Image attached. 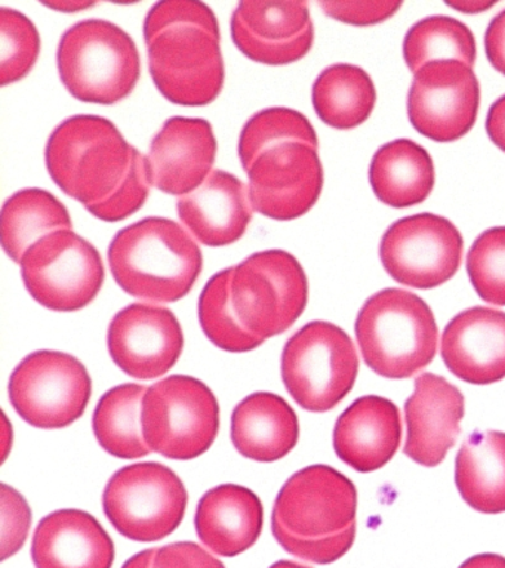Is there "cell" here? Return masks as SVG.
I'll use <instances>...</instances> for the list:
<instances>
[{"mask_svg": "<svg viewBox=\"0 0 505 568\" xmlns=\"http://www.w3.org/2000/svg\"><path fill=\"white\" fill-rule=\"evenodd\" d=\"M149 70L174 104L203 106L223 91L225 67L214 11L196 0L154 3L143 24Z\"/></svg>", "mask_w": 505, "mask_h": 568, "instance_id": "cell-1", "label": "cell"}, {"mask_svg": "<svg viewBox=\"0 0 505 568\" xmlns=\"http://www.w3.org/2000/svg\"><path fill=\"white\" fill-rule=\"evenodd\" d=\"M119 287L131 296L170 304L188 296L203 268L192 235L166 217H145L119 231L109 247Z\"/></svg>", "mask_w": 505, "mask_h": 568, "instance_id": "cell-2", "label": "cell"}, {"mask_svg": "<svg viewBox=\"0 0 505 568\" xmlns=\"http://www.w3.org/2000/svg\"><path fill=\"white\" fill-rule=\"evenodd\" d=\"M139 154L109 119L73 115L51 133L46 162L63 193L91 211L121 190Z\"/></svg>", "mask_w": 505, "mask_h": 568, "instance_id": "cell-3", "label": "cell"}, {"mask_svg": "<svg viewBox=\"0 0 505 568\" xmlns=\"http://www.w3.org/2000/svg\"><path fill=\"white\" fill-rule=\"evenodd\" d=\"M356 337L371 371L385 379H407L436 357L438 328L433 311L415 293L384 288L362 306Z\"/></svg>", "mask_w": 505, "mask_h": 568, "instance_id": "cell-4", "label": "cell"}, {"mask_svg": "<svg viewBox=\"0 0 505 568\" xmlns=\"http://www.w3.org/2000/svg\"><path fill=\"white\" fill-rule=\"evenodd\" d=\"M57 65L61 82L79 101L113 105L134 91L140 53L134 39L104 20L79 21L61 36Z\"/></svg>", "mask_w": 505, "mask_h": 568, "instance_id": "cell-5", "label": "cell"}, {"mask_svg": "<svg viewBox=\"0 0 505 568\" xmlns=\"http://www.w3.org/2000/svg\"><path fill=\"white\" fill-rule=\"evenodd\" d=\"M357 373L356 346L332 323L305 324L283 349V384L304 410L325 413L339 406L356 384Z\"/></svg>", "mask_w": 505, "mask_h": 568, "instance_id": "cell-6", "label": "cell"}, {"mask_svg": "<svg viewBox=\"0 0 505 568\" xmlns=\"http://www.w3.org/2000/svg\"><path fill=\"white\" fill-rule=\"evenodd\" d=\"M141 425L150 450L168 459H196L219 434V402L196 377L170 376L149 386Z\"/></svg>", "mask_w": 505, "mask_h": 568, "instance_id": "cell-7", "label": "cell"}, {"mask_svg": "<svg viewBox=\"0 0 505 568\" xmlns=\"http://www.w3.org/2000/svg\"><path fill=\"white\" fill-rule=\"evenodd\" d=\"M232 270L234 313L252 335L264 341L282 335L304 313L309 280L290 252H256Z\"/></svg>", "mask_w": 505, "mask_h": 568, "instance_id": "cell-8", "label": "cell"}, {"mask_svg": "<svg viewBox=\"0 0 505 568\" xmlns=\"http://www.w3.org/2000/svg\"><path fill=\"white\" fill-rule=\"evenodd\" d=\"M105 517L122 536L135 541L165 539L180 527L188 490L174 470L156 462L119 469L103 496Z\"/></svg>", "mask_w": 505, "mask_h": 568, "instance_id": "cell-9", "label": "cell"}, {"mask_svg": "<svg viewBox=\"0 0 505 568\" xmlns=\"http://www.w3.org/2000/svg\"><path fill=\"white\" fill-rule=\"evenodd\" d=\"M20 265L30 295L52 311L85 308L104 283L100 252L73 230L46 235L26 252Z\"/></svg>", "mask_w": 505, "mask_h": 568, "instance_id": "cell-10", "label": "cell"}, {"mask_svg": "<svg viewBox=\"0 0 505 568\" xmlns=\"http://www.w3.org/2000/svg\"><path fill=\"white\" fill-rule=\"evenodd\" d=\"M92 393L90 373L73 355L37 351L12 372L10 399L34 428L59 429L85 413Z\"/></svg>", "mask_w": 505, "mask_h": 568, "instance_id": "cell-11", "label": "cell"}, {"mask_svg": "<svg viewBox=\"0 0 505 568\" xmlns=\"http://www.w3.org/2000/svg\"><path fill=\"white\" fill-rule=\"evenodd\" d=\"M464 240L446 217L433 213L402 217L383 235L381 262L390 277L414 288L450 282L459 270Z\"/></svg>", "mask_w": 505, "mask_h": 568, "instance_id": "cell-12", "label": "cell"}, {"mask_svg": "<svg viewBox=\"0 0 505 568\" xmlns=\"http://www.w3.org/2000/svg\"><path fill=\"white\" fill-rule=\"evenodd\" d=\"M357 490L340 470L313 465L292 475L274 501L273 521L303 539H325L356 524Z\"/></svg>", "mask_w": 505, "mask_h": 568, "instance_id": "cell-13", "label": "cell"}, {"mask_svg": "<svg viewBox=\"0 0 505 568\" xmlns=\"http://www.w3.org/2000/svg\"><path fill=\"white\" fill-rule=\"evenodd\" d=\"M481 106V83L472 67L434 61L414 74L407 95L412 126L428 140L454 142L467 135Z\"/></svg>", "mask_w": 505, "mask_h": 568, "instance_id": "cell-14", "label": "cell"}, {"mask_svg": "<svg viewBox=\"0 0 505 568\" xmlns=\"http://www.w3.org/2000/svg\"><path fill=\"white\" fill-rule=\"evenodd\" d=\"M254 211L276 221L305 215L321 197L323 168L317 149L282 144L261 154L248 169Z\"/></svg>", "mask_w": 505, "mask_h": 568, "instance_id": "cell-15", "label": "cell"}, {"mask_svg": "<svg viewBox=\"0 0 505 568\" xmlns=\"http://www.w3.org/2000/svg\"><path fill=\"white\" fill-rule=\"evenodd\" d=\"M113 362L134 379H158L179 362L184 348L183 328L171 310L131 304L119 311L108 332Z\"/></svg>", "mask_w": 505, "mask_h": 568, "instance_id": "cell-16", "label": "cell"}, {"mask_svg": "<svg viewBox=\"0 0 505 568\" xmlns=\"http://www.w3.org/2000/svg\"><path fill=\"white\" fill-rule=\"evenodd\" d=\"M232 39L243 55L267 65L303 60L314 42L307 2L243 0L232 16Z\"/></svg>", "mask_w": 505, "mask_h": 568, "instance_id": "cell-17", "label": "cell"}, {"mask_svg": "<svg viewBox=\"0 0 505 568\" xmlns=\"http://www.w3.org/2000/svg\"><path fill=\"white\" fill-rule=\"evenodd\" d=\"M216 158L214 129L205 119L171 118L150 144V182L162 193H193L212 172Z\"/></svg>", "mask_w": 505, "mask_h": 568, "instance_id": "cell-18", "label": "cell"}, {"mask_svg": "<svg viewBox=\"0 0 505 568\" xmlns=\"http://www.w3.org/2000/svg\"><path fill=\"white\" fill-rule=\"evenodd\" d=\"M465 413L463 393L445 377L423 373L405 403L407 437L403 453L415 464L441 465L455 446Z\"/></svg>", "mask_w": 505, "mask_h": 568, "instance_id": "cell-19", "label": "cell"}, {"mask_svg": "<svg viewBox=\"0 0 505 568\" xmlns=\"http://www.w3.org/2000/svg\"><path fill=\"white\" fill-rule=\"evenodd\" d=\"M441 354L447 371L473 385L505 379V313L473 306L451 320Z\"/></svg>", "mask_w": 505, "mask_h": 568, "instance_id": "cell-20", "label": "cell"}, {"mask_svg": "<svg viewBox=\"0 0 505 568\" xmlns=\"http://www.w3.org/2000/svg\"><path fill=\"white\" fill-rule=\"evenodd\" d=\"M176 212L193 237L210 247L238 242L254 216L250 189L220 169H214L193 193L176 200Z\"/></svg>", "mask_w": 505, "mask_h": 568, "instance_id": "cell-21", "label": "cell"}, {"mask_svg": "<svg viewBox=\"0 0 505 568\" xmlns=\"http://www.w3.org/2000/svg\"><path fill=\"white\" fill-rule=\"evenodd\" d=\"M402 442L401 412L380 395H365L350 404L336 420V456L357 473L383 468L396 455Z\"/></svg>", "mask_w": 505, "mask_h": 568, "instance_id": "cell-22", "label": "cell"}, {"mask_svg": "<svg viewBox=\"0 0 505 568\" xmlns=\"http://www.w3.org/2000/svg\"><path fill=\"white\" fill-rule=\"evenodd\" d=\"M32 558L37 568H112L114 545L91 514L60 509L39 523Z\"/></svg>", "mask_w": 505, "mask_h": 568, "instance_id": "cell-23", "label": "cell"}, {"mask_svg": "<svg viewBox=\"0 0 505 568\" xmlns=\"http://www.w3.org/2000/svg\"><path fill=\"white\" fill-rule=\"evenodd\" d=\"M260 497L238 484L211 488L199 501L194 526L199 539L220 557H238L252 548L263 531Z\"/></svg>", "mask_w": 505, "mask_h": 568, "instance_id": "cell-24", "label": "cell"}, {"mask_svg": "<svg viewBox=\"0 0 505 568\" xmlns=\"http://www.w3.org/2000/svg\"><path fill=\"white\" fill-rule=\"evenodd\" d=\"M300 438L294 408L272 393L242 399L232 415V442L246 459L272 464L294 450Z\"/></svg>", "mask_w": 505, "mask_h": 568, "instance_id": "cell-25", "label": "cell"}, {"mask_svg": "<svg viewBox=\"0 0 505 568\" xmlns=\"http://www.w3.org/2000/svg\"><path fill=\"white\" fill-rule=\"evenodd\" d=\"M455 484L469 508L505 513V433L476 430L465 439L455 459Z\"/></svg>", "mask_w": 505, "mask_h": 568, "instance_id": "cell-26", "label": "cell"}, {"mask_svg": "<svg viewBox=\"0 0 505 568\" xmlns=\"http://www.w3.org/2000/svg\"><path fill=\"white\" fill-rule=\"evenodd\" d=\"M370 180L380 202L397 209L415 206L434 189L433 159L414 141H392L376 151Z\"/></svg>", "mask_w": 505, "mask_h": 568, "instance_id": "cell-27", "label": "cell"}, {"mask_svg": "<svg viewBox=\"0 0 505 568\" xmlns=\"http://www.w3.org/2000/svg\"><path fill=\"white\" fill-rule=\"evenodd\" d=\"M61 230H73L72 217L68 207L46 190H21L3 204L2 246L17 264L34 243Z\"/></svg>", "mask_w": 505, "mask_h": 568, "instance_id": "cell-28", "label": "cell"}, {"mask_svg": "<svg viewBox=\"0 0 505 568\" xmlns=\"http://www.w3.org/2000/svg\"><path fill=\"white\" fill-rule=\"evenodd\" d=\"M313 106L327 126L349 131L365 123L376 104L374 80L361 67L335 64L313 84Z\"/></svg>", "mask_w": 505, "mask_h": 568, "instance_id": "cell-29", "label": "cell"}, {"mask_svg": "<svg viewBox=\"0 0 505 568\" xmlns=\"http://www.w3.org/2000/svg\"><path fill=\"white\" fill-rule=\"evenodd\" d=\"M148 386L123 384L114 386L100 398L92 417L97 442L109 455L134 460L148 456L141 408Z\"/></svg>", "mask_w": 505, "mask_h": 568, "instance_id": "cell-30", "label": "cell"}, {"mask_svg": "<svg viewBox=\"0 0 505 568\" xmlns=\"http://www.w3.org/2000/svg\"><path fill=\"white\" fill-rule=\"evenodd\" d=\"M476 39L464 22L445 16L425 18L412 26L403 40V57L412 73L434 61L476 62Z\"/></svg>", "mask_w": 505, "mask_h": 568, "instance_id": "cell-31", "label": "cell"}, {"mask_svg": "<svg viewBox=\"0 0 505 568\" xmlns=\"http://www.w3.org/2000/svg\"><path fill=\"white\" fill-rule=\"evenodd\" d=\"M232 268L220 271L199 297V322L208 339L229 353H250L264 344L242 326L232 304Z\"/></svg>", "mask_w": 505, "mask_h": 568, "instance_id": "cell-32", "label": "cell"}, {"mask_svg": "<svg viewBox=\"0 0 505 568\" xmlns=\"http://www.w3.org/2000/svg\"><path fill=\"white\" fill-rule=\"evenodd\" d=\"M290 142L319 146L316 131L304 114L286 106H273L252 115L243 126L238 144L239 159L248 172L265 151Z\"/></svg>", "mask_w": 505, "mask_h": 568, "instance_id": "cell-33", "label": "cell"}, {"mask_svg": "<svg viewBox=\"0 0 505 568\" xmlns=\"http://www.w3.org/2000/svg\"><path fill=\"white\" fill-rule=\"evenodd\" d=\"M41 52V36L24 13L0 8V83L20 82L32 71Z\"/></svg>", "mask_w": 505, "mask_h": 568, "instance_id": "cell-34", "label": "cell"}, {"mask_svg": "<svg viewBox=\"0 0 505 568\" xmlns=\"http://www.w3.org/2000/svg\"><path fill=\"white\" fill-rule=\"evenodd\" d=\"M467 271L483 301L505 306V226L478 235L468 252Z\"/></svg>", "mask_w": 505, "mask_h": 568, "instance_id": "cell-35", "label": "cell"}, {"mask_svg": "<svg viewBox=\"0 0 505 568\" xmlns=\"http://www.w3.org/2000/svg\"><path fill=\"white\" fill-rule=\"evenodd\" d=\"M272 530L274 539L277 540V544L286 552L314 564L339 561L340 558H343L352 549L354 540H356V524L349 527L347 530L340 532V535L325 537V539H303V537L292 535L285 527L273 521V519Z\"/></svg>", "mask_w": 505, "mask_h": 568, "instance_id": "cell-36", "label": "cell"}, {"mask_svg": "<svg viewBox=\"0 0 505 568\" xmlns=\"http://www.w3.org/2000/svg\"><path fill=\"white\" fill-rule=\"evenodd\" d=\"M150 186H152V182H150L148 159L140 153L130 176H128L121 190L108 202L92 207L88 212L105 222L127 220V217L134 215L135 212H139L144 206L145 200H148L150 194Z\"/></svg>", "mask_w": 505, "mask_h": 568, "instance_id": "cell-37", "label": "cell"}, {"mask_svg": "<svg viewBox=\"0 0 505 568\" xmlns=\"http://www.w3.org/2000/svg\"><path fill=\"white\" fill-rule=\"evenodd\" d=\"M2 559L14 557L28 540L32 510L16 488L2 484Z\"/></svg>", "mask_w": 505, "mask_h": 568, "instance_id": "cell-38", "label": "cell"}, {"mask_svg": "<svg viewBox=\"0 0 505 568\" xmlns=\"http://www.w3.org/2000/svg\"><path fill=\"white\" fill-rule=\"evenodd\" d=\"M327 17L350 26H375L396 16L402 2H319Z\"/></svg>", "mask_w": 505, "mask_h": 568, "instance_id": "cell-39", "label": "cell"}, {"mask_svg": "<svg viewBox=\"0 0 505 568\" xmlns=\"http://www.w3.org/2000/svg\"><path fill=\"white\" fill-rule=\"evenodd\" d=\"M152 568H225L224 564L193 541L162 546L154 554Z\"/></svg>", "mask_w": 505, "mask_h": 568, "instance_id": "cell-40", "label": "cell"}, {"mask_svg": "<svg viewBox=\"0 0 505 568\" xmlns=\"http://www.w3.org/2000/svg\"><path fill=\"white\" fill-rule=\"evenodd\" d=\"M485 51L492 67L505 75V9L487 27Z\"/></svg>", "mask_w": 505, "mask_h": 568, "instance_id": "cell-41", "label": "cell"}, {"mask_svg": "<svg viewBox=\"0 0 505 568\" xmlns=\"http://www.w3.org/2000/svg\"><path fill=\"white\" fill-rule=\"evenodd\" d=\"M486 131L492 142L505 153V95L491 106L486 119Z\"/></svg>", "mask_w": 505, "mask_h": 568, "instance_id": "cell-42", "label": "cell"}, {"mask_svg": "<svg viewBox=\"0 0 505 568\" xmlns=\"http://www.w3.org/2000/svg\"><path fill=\"white\" fill-rule=\"evenodd\" d=\"M458 568H505V558L498 554H478L465 559Z\"/></svg>", "mask_w": 505, "mask_h": 568, "instance_id": "cell-43", "label": "cell"}, {"mask_svg": "<svg viewBox=\"0 0 505 568\" xmlns=\"http://www.w3.org/2000/svg\"><path fill=\"white\" fill-rule=\"evenodd\" d=\"M496 2H485V0H455V2H446L447 7L463 13H482L489 11L495 7Z\"/></svg>", "mask_w": 505, "mask_h": 568, "instance_id": "cell-44", "label": "cell"}, {"mask_svg": "<svg viewBox=\"0 0 505 568\" xmlns=\"http://www.w3.org/2000/svg\"><path fill=\"white\" fill-rule=\"evenodd\" d=\"M47 8L54 9L57 12H82L87 11L92 7H95V2H81V0H52V2H43Z\"/></svg>", "mask_w": 505, "mask_h": 568, "instance_id": "cell-45", "label": "cell"}, {"mask_svg": "<svg viewBox=\"0 0 505 568\" xmlns=\"http://www.w3.org/2000/svg\"><path fill=\"white\" fill-rule=\"evenodd\" d=\"M154 554L156 549H145L143 552L135 554L123 564L122 568H152Z\"/></svg>", "mask_w": 505, "mask_h": 568, "instance_id": "cell-46", "label": "cell"}, {"mask_svg": "<svg viewBox=\"0 0 505 568\" xmlns=\"http://www.w3.org/2000/svg\"><path fill=\"white\" fill-rule=\"evenodd\" d=\"M270 568H310L305 566H301V564H296L294 561H277L274 562Z\"/></svg>", "mask_w": 505, "mask_h": 568, "instance_id": "cell-47", "label": "cell"}]
</instances>
